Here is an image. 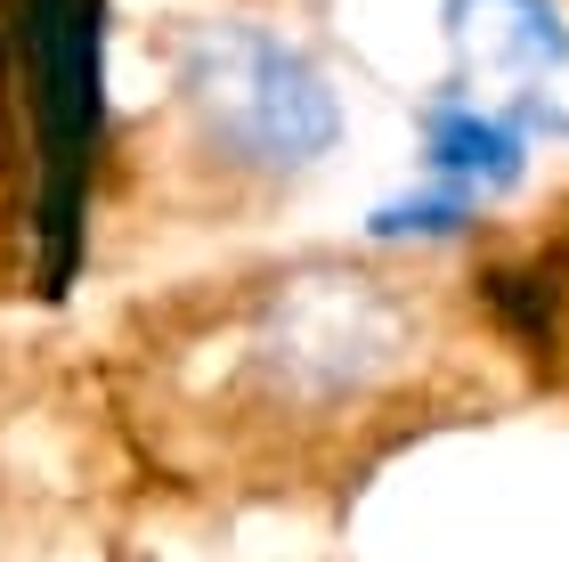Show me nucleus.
<instances>
[{
  "mask_svg": "<svg viewBox=\"0 0 569 562\" xmlns=\"http://www.w3.org/2000/svg\"><path fill=\"white\" fill-rule=\"evenodd\" d=\"M171 90L203 156H220L244 180H301L342 139V98H333L326 66L252 17L188 24L171 41Z\"/></svg>",
  "mask_w": 569,
  "mask_h": 562,
  "instance_id": "2",
  "label": "nucleus"
},
{
  "mask_svg": "<svg viewBox=\"0 0 569 562\" xmlns=\"http://www.w3.org/2000/svg\"><path fill=\"white\" fill-rule=\"evenodd\" d=\"M472 220V196H456V188H423V196H399V204H382V213L367 220V237H456V228Z\"/></svg>",
  "mask_w": 569,
  "mask_h": 562,
  "instance_id": "5",
  "label": "nucleus"
},
{
  "mask_svg": "<svg viewBox=\"0 0 569 562\" xmlns=\"http://www.w3.org/2000/svg\"><path fill=\"white\" fill-rule=\"evenodd\" d=\"M423 171H431L439 188H456V196L480 204V196H497V188H521L529 147H521L512 122L439 98V107H423Z\"/></svg>",
  "mask_w": 569,
  "mask_h": 562,
  "instance_id": "4",
  "label": "nucleus"
},
{
  "mask_svg": "<svg viewBox=\"0 0 569 562\" xmlns=\"http://www.w3.org/2000/svg\"><path fill=\"white\" fill-rule=\"evenodd\" d=\"M431 359L423 302L382 269L309 262L269 277L228 326V400L244 432L318 448L350 441L382 407L416 392Z\"/></svg>",
  "mask_w": 569,
  "mask_h": 562,
  "instance_id": "1",
  "label": "nucleus"
},
{
  "mask_svg": "<svg viewBox=\"0 0 569 562\" xmlns=\"http://www.w3.org/2000/svg\"><path fill=\"white\" fill-rule=\"evenodd\" d=\"M9 41L41 156V286L58 294L82 253V196L107 139V0H17Z\"/></svg>",
  "mask_w": 569,
  "mask_h": 562,
  "instance_id": "3",
  "label": "nucleus"
}]
</instances>
